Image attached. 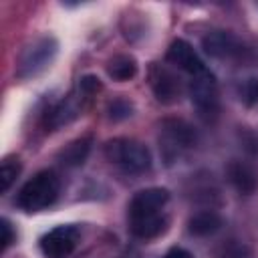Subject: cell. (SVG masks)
Listing matches in <instances>:
<instances>
[{
	"label": "cell",
	"instance_id": "1",
	"mask_svg": "<svg viewBox=\"0 0 258 258\" xmlns=\"http://www.w3.org/2000/svg\"><path fill=\"white\" fill-rule=\"evenodd\" d=\"M58 187H60V183H58V177L54 171H50V169L38 171L32 179H28L22 185V189L18 194V206L24 212H40L56 200Z\"/></svg>",
	"mask_w": 258,
	"mask_h": 258
},
{
	"label": "cell",
	"instance_id": "2",
	"mask_svg": "<svg viewBox=\"0 0 258 258\" xmlns=\"http://www.w3.org/2000/svg\"><path fill=\"white\" fill-rule=\"evenodd\" d=\"M105 155L111 163L119 165L129 173H143L151 167L149 149L133 139H113L105 145Z\"/></svg>",
	"mask_w": 258,
	"mask_h": 258
},
{
	"label": "cell",
	"instance_id": "3",
	"mask_svg": "<svg viewBox=\"0 0 258 258\" xmlns=\"http://www.w3.org/2000/svg\"><path fill=\"white\" fill-rule=\"evenodd\" d=\"M56 50H58V42L52 36L36 38L30 46L24 48V52L18 60L16 75L20 79H30V77L40 75L42 71H46L50 67V62L56 56Z\"/></svg>",
	"mask_w": 258,
	"mask_h": 258
},
{
	"label": "cell",
	"instance_id": "4",
	"mask_svg": "<svg viewBox=\"0 0 258 258\" xmlns=\"http://www.w3.org/2000/svg\"><path fill=\"white\" fill-rule=\"evenodd\" d=\"M161 153L167 163L177 159L185 149H189L196 143V131L189 123L181 119H167L161 125Z\"/></svg>",
	"mask_w": 258,
	"mask_h": 258
},
{
	"label": "cell",
	"instance_id": "5",
	"mask_svg": "<svg viewBox=\"0 0 258 258\" xmlns=\"http://www.w3.org/2000/svg\"><path fill=\"white\" fill-rule=\"evenodd\" d=\"M204 50L220 60H248L252 58V50L232 32L226 30H214L208 32L202 40Z\"/></svg>",
	"mask_w": 258,
	"mask_h": 258
},
{
	"label": "cell",
	"instance_id": "6",
	"mask_svg": "<svg viewBox=\"0 0 258 258\" xmlns=\"http://www.w3.org/2000/svg\"><path fill=\"white\" fill-rule=\"evenodd\" d=\"M189 97L202 115H206V117L216 115V111H218V83L208 69L191 77Z\"/></svg>",
	"mask_w": 258,
	"mask_h": 258
},
{
	"label": "cell",
	"instance_id": "7",
	"mask_svg": "<svg viewBox=\"0 0 258 258\" xmlns=\"http://www.w3.org/2000/svg\"><path fill=\"white\" fill-rule=\"evenodd\" d=\"M79 236L77 226H56L40 238V250L46 258H67L75 252Z\"/></svg>",
	"mask_w": 258,
	"mask_h": 258
},
{
	"label": "cell",
	"instance_id": "8",
	"mask_svg": "<svg viewBox=\"0 0 258 258\" xmlns=\"http://www.w3.org/2000/svg\"><path fill=\"white\" fill-rule=\"evenodd\" d=\"M167 200H169V194L163 187H147V189L137 191L129 204V220L159 216Z\"/></svg>",
	"mask_w": 258,
	"mask_h": 258
},
{
	"label": "cell",
	"instance_id": "9",
	"mask_svg": "<svg viewBox=\"0 0 258 258\" xmlns=\"http://www.w3.org/2000/svg\"><path fill=\"white\" fill-rule=\"evenodd\" d=\"M151 87H153L157 101H161V103H175L181 93L177 75L161 64L151 69Z\"/></svg>",
	"mask_w": 258,
	"mask_h": 258
},
{
	"label": "cell",
	"instance_id": "10",
	"mask_svg": "<svg viewBox=\"0 0 258 258\" xmlns=\"http://www.w3.org/2000/svg\"><path fill=\"white\" fill-rule=\"evenodd\" d=\"M167 60L171 64H175L177 69L189 73L191 77L198 75V73H202V71H206V64L202 62V58L191 48V44L185 42V40H173L171 42V46L167 50Z\"/></svg>",
	"mask_w": 258,
	"mask_h": 258
},
{
	"label": "cell",
	"instance_id": "11",
	"mask_svg": "<svg viewBox=\"0 0 258 258\" xmlns=\"http://www.w3.org/2000/svg\"><path fill=\"white\" fill-rule=\"evenodd\" d=\"M228 177L232 181V185L240 191V194H252L258 185V173L256 169L246 163V161H232L228 165Z\"/></svg>",
	"mask_w": 258,
	"mask_h": 258
},
{
	"label": "cell",
	"instance_id": "12",
	"mask_svg": "<svg viewBox=\"0 0 258 258\" xmlns=\"http://www.w3.org/2000/svg\"><path fill=\"white\" fill-rule=\"evenodd\" d=\"M131 234L141 238V240H151L159 236L167 228V218L163 214L159 216H149V218H139V220H129Z\"/></svg>",
	"mask_w": 258,
	"mask_h": 258
},
{
	"label": "cell",
	"instance_id": "13",
	"mask_svg": "<svg viewBox=\"0 0 258 258\" xmlns=\"http://www.w3.org/2000/svg\"><path fill=\"white\" fill-rule=\"evenodd\" d=\"M81 111V103H79V97L77 95H71L67 97L64 101H60L54 109L48 111V117H46V123L50 127H60V125H67L69 121H73Z\"/></svg>",
	"mask_w": 258,
	"mask_h": 258
},
{
	"label": "cell",
	"instance_id": "14",
	"mask_svg": "<svg viewBox=\"0 0 258 258\" xmlns=\"http://www.w3.org/2000/svg\"><path fill=\"white\" fill-rule=\"evenodd\" d=\"M220 228H222V218L212 210L198 212L187 222V230L194 236H210V234L218 232Z\"/></svg>",
	"mask_w": 258,
	"mask_h": 258
},
{
	"label": "cell",
	"instance_id": "15",
	"mask_svg": "<svg viewBox=\"0 0 258 258\" xmlns=\"http://www.w3.org/2000/svg\"><path fill=\"white\" fill-rule=\"evenodd\" d=\"M89 151H91V137H81V139H75L73 143H69L60 151L58 159L67 167H77V165H83L85 163Z\"/></svg>",
	"mask_w": 258,
	"mask_h": 258
},
{
	"label": "cell",
	"instance_id": "16",
	"mask_svg": "<svg viewBox=\"0 0 258 258\" xmlns=\"http://www.w3.org/2000/svg\"><path fill=\"white\" fill-rule=\"evenodd\" d=\"M135 73H137V64H135V60L131 58V56H127V54H119V56H115L111 62H109V75L115 79V81H129V79H133L135 77Z\"/></svg>",
	"mask_w": 258,
	"mask_h": 258
},
{
	"label": "cell",
	"instance_id": "17",
	"mask_svg": "<svg viewBox=\"0 0 258 258\" xmlns=\"http://www.w3.org/2000/svg\"><path fill=\"white\" fill-rule=\"evenodd\" d=\"M20 173V163L12 161V159H4L2 167H0V187L2 191H8L10 185L16 181V175Z\"/></svg>",
	"mask_w": 258,
	"mask_h": 258
},
{
	"label": "cell",
	"instance_id": "18",
	"mask_svg": "<svg viewBox=\"0 0 258 258\" xmlns=\"http://www.w3.org/2000/svg\"><path fill=\"white\" fill-rule=\"evenodd\" d=\"M131 111H133V107H131V103L127 101V99H113L111 103H109V117L113 119V121H121V119H127L129 115H131Z\"/></svg>",
	"mask_w": 258,
	"mask_h": 258
},
{
	"label": "cell",
	"instance_id": "19",
	"mask_svg": "<svg viewBox=\"0 0 258 258\" xmlns=\"http://www.w3.org/2000/svg\"><path fill=\"white\" fill-rule=\"evenodd\" d=\"M240 99L246 105H254L258 101V79H246L240 85Z\"/></svg>",
	"mask_w": 258,
	"mask_h": 258
},
{
	"label": "cell",
	"instance_id": "20",
	"mask_svg": "<svg viewBox=\"0 0 258 258\" xmlns=\"http://www.w3.org/2000/svg\"><path fill=\"white\" fill-rule=\"evenodd\" d=\"M218 258H252V254L244 244H228L218 254Z\"/></svg>",
	"mask_w": 258,
	"mask_h": 258
},
{
	"label": "cell",
	"instance_id": "21",
	"mask_svg": "<svg viewBox=\"0 0 258 258\" xmlns=\"http://www.w3.org/2000/svg\"><path fill=\"white\" fill-rule=\"evenodd\" d=\"M79 91H81L83 97H91V95H95L97 91H101V81H99L97 77H93V75H87V77L81 79Z\"/></svg>",
	"mask_w": 258,
	"mask_h": 258
},
{
	"label": "cell",
	"instance_id": "22",
	"mask_svg": "<svg viewBox=\"0 0 258 258\" xmlns=\"http://www.w3.org/2000/svg\"><path fill=\"white\" fill-rule=\"evenodd\" d=\"M0 232H2V238H0V246H2V250H6L12 242H14V232H12V226H10V222L8 220H2L0 222Z\"/></svg>",
	"mask_w": 258,
	"mask_h": 258
},
{
	"label": "cell",
	"instance_id": "23",
	"mask_svg": "<svg viewBox=\"0 0 258 258\" xmlns=\"http://www.w3.org/2000/svg\"><path fill=\"white\" fill-rule=\"evenodd\" d=\"M163 258H194V256H191V252H187L185 248L173 246V248H169V250L163 254Z\"/></svg>",
	"mask_w": 258,
	"mask_h": 258
}]
</instances>
